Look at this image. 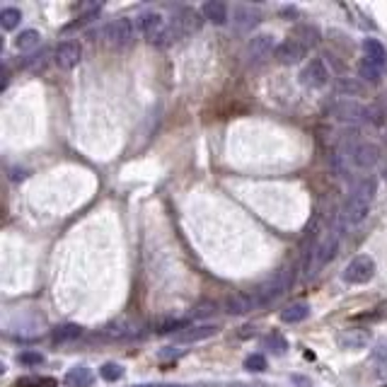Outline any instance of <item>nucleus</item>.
<instances>
[{"label": "nucleus", "instance_id": "nucleus-15", "mask_svg": "<svg viewBox=\"0 0 387 387\" xmlns=\"http://www.w3.org/2000/svg\"><path fill=\"white\" fill-rule=\"evenodd\" d=\"M259 22H262V13L252 5H237L235 13H232V25L237 32H252Z\"/></svg>", "mask_w": 387, "mask_h": 387}, {"label": "nucleus", "instance_id": "nucleus-5", "mask_svg": "<svg viewBox=\"0 0 387 387\" xmlns=\"http://www.w3.org/2000/svg\"><path fill=\"white\" fill-rule=\"evenodd\" d=\"M329 112L336 121H344V124H351V126L370 121V107L356 102V99H336L329 107Z\"/></svg>", "mask_w": 387, "mask_h": 387}, {"label": "nucleus", "instance_id": "nucleus-4", "mask_svg": "<svg viewBox=\"0 0 387 387\" xmlns=\"http://www.w3.org/2000/svg\"><path fill=\"white\" fill-rule=\"evenodd\" d=\"M136 30H138V27H134V20L119 18V20L109 22V25L104 27L102 37H104V42H107L112 49H126V46H131V44H134Z\"/></svg>", "mask_w": 387, "mask_h": 387}, {"label": "nucleus", "instance_id": "nucleus-25", "mask_svg": "<svg viewBox=\"0 0 387 387\" xmlns=\"http://www.w3.org/2000/svg\"><path fill=\"white\" fill-rule=\"evenodd\" d=\"M39 42H42V34H39L37 30H25L15 39V49H18V51H32V49L39 46Z\"/></svg>", "mask_w": 387, "mask_h": 387}, {"label": "nucleus", "instance_id": "nucleus-27", "mask_svg": "<svg viewBox=\"0 0 387 387\" xmlns=\"http://www.w3.org/2000/svg\"><path fill=\"white\" fill-rule=\"evenodd\" d=\"M15 387H56V380L44 378V375H25V378H18Z\"/></svg>", "mask_w": 387, "mask_h": 387}, {"label": "nucleus", "instance_id": "nucleus-37", "mask_svg": "<svg viewBox=\"0 0 387 387\" xmlns=\"http://www.w3.org/2000/svg\"><path fill=\"white\" fill-rule=\"evenodd\" d=\"M136 387H184V385H136Z\"/></svg>", "mask_w": 387, "mask_h": 387}, {"label": "nucleus", "instance_id": "nucleus-12", "mask_svg": "<svg viewBox=\"0 0 387 387\" xmlns=\"http://www.w3.org/2000/svg\"><path fill=\"white\" fill-rule=\"evenodd\" d=\"M329 68L324 65L322 58H312L310 63L303 68L300 73V82L305 87H310V90H319V87H324L329 82Z\"/></svg>", "mask_w": 387, "mask_h": 387}, {"label": "nucleus", "instance_id": "nucleus-22", "mask_svg": "<svg viewBox=\"0 0 387 387\" xmlns=\"http://www.w3.org/2000/svg\"><path fill=\"white\" fill-rule=\"evenodd\" d=\"M134 334H136V324L129 322V319H119V322H112L107 329H104V336H107V339H116V341L131 339Z\"/></svg>", "mask_w": 387, "mask_h": 387}, {"label": "nucleus", "instance_id": "nucleus-30", "mask_svg": "<svg viewBox=\"0 0 387 387\" xmlns=\"http://www.w3.org/2000/svg\"><path fill=\"white\" fill-rule=\"evenodd\" d=\"M99 375H102V380H107V383H116V380L124 378V366H119V363H104V366L99 368Z\"/></svg>", "mask_w": 387, "mask_h": 387}, {"label": "nucleus", "instance_id": "nucleus-6", "mask_svg": "<svg viewBox=\"0 0 387 387\" xmlns=\"http://www.w3.org/2000/svg\"><path fill=\"white\" fill-rule=\"evenodd\" d=\"M344 281L346 284H351V286H363V284H368L370 279L375 276V262L368 257V254H361V257H356V259H351L348 262V267L344 269Z\"/></svg>", "mask_w": 387, "mask_h": 387}, {"label": "nucleus", "instance_id": "nucleus-31", "mask_svg": "<svg viewBox=\"0 0 387 387\" xmlns=\"http://www.w3.org/2000/svg\"><path fill=\"white\" fill-rule=\"evenodd\" d=\"M358 75H361L363 80H368V82H380V80H383V70L375 68V65H370L366 58H363L361 65H358Z\"/></svg>", "mask_w": 387, "mask_h": 387}, {"label": "nucleus", "instance_id": "nucleus-2", "mask_svg": "<svg viewBox=\"0 0 387 387\" xmlns=\"http://www.w3.org/2000/svg\"><path fill=\"white\" fill-rule=\"evenodd\" d=\"M339 240H341V232H339V228H334V230H329L327 235H324L322 240H319L317 245H315L312 250L305 254V264H303L305 276L317 274L324 264L334 259L336 250H339Z\"/></svg>", "mask_w": 387, "mask_h": 387}, {"label": "nucleus", "instance_id": "nucleus-34", "mask_svg": "<svg viewBox=\"0 0 387 387\" xmlns=\"http://www.w3.org/2000/svg\"><path fill=\"white\" fill-rule=\"evenodd\" d=\"M215 312V303H201L196 310H194V317H206V315Z\"/></svg>", "mask_w": 387, "mask_h": 387}, {"label": "nucleus", "instance_id": "nucleus-9", "mask_svg": "<svg viewBox=\"0 0 387 387\" xmlns=\"http://www.w3.org/2000/svg\"><path fill=\"white\" fill-rule=\"evenodd\" d=\"M271 53H276V42L271 34H257L250 39V46H247V58L252 65H262L271 58Z\"/></svg>", "mask_w": 387, "mask_h": 387}, {"label": "nucleus", "instance_id": "nucleus-18", "mask_svg": "<svg viewBox=\"0 0 387 387\" xmlns=\"http://www.w3.org/2000/svg\"><path fill=\"white\" fill-rule=\"evenodd\" d=\"M363 51H366V61H368L370 65H375V68L385 70V65H387V51H385V46L378 42V39H366V42H363Z\"/></svg>", "mask_w": 387, "mask_h": 387}, {"label": "nucleus", "instance_id": "nucleus-1", "mask_svg": "<svg viewBox=\"0 0 387 387\" xmlns=\"http://www.w3.org/2000/svg\"><path fill=\"white\" fill-rule=\"evenodd\" d=\"M375 191H378V179H375V177H363V179L353 186L351 196H348L344 203V223L346 225H358L368 218Z\"/></svg>", "mask_w": 387, "mask_h": 387}, {"label": "nucleus", "instance_id": "nucleus-28", "mask_svg": "<svg viewBox=\"0 0 387 387\" xmlns=\"http://www.w3.org/2000/svg\"><path fill=\"white\" fill-rule=\"evenodd\" d=\"M82 334V327L77 324H61V327L53 329V341H73Z\"/></svg>", "mask_w": 387, "mask_h": 387}, {"label": "nucleus", "instance_id": "nucleus-21", "mask_svg": "<svg viewBox=\"0 0 387 387\" xmlns=\"http://www.w3.org/2000/svg\"><path fill=\"white\" fill-rule=\"evenodd\" d=\"M95 383V375L87 366H75L65 373V385L68 387H90Z\"/></svg>", "mask_w": 387, "mask_h": 387}, {"label": "nucleus", "instance_id": "nucleus-36", "mask_svg": "<svg viewBox=\"0 0 387 387\" xmlns=\"http://www.w3.org/2000/svg\"><path fill=\"white\" fill-rule=\"evenodd\" d=\"M8 82H10V70L8 65H3V85H0V90H8Z\"/></svg>", "mask_w": 387, "mask_h": 387}, {"label": "nucleus", "instance_id": "nucleus-24", "mask_svg": "<svg viewBox=\"0 0 387 387\" xmlns=\"http://www.w3.org/2000/svg\"><path fill=\"white\" fill-rule=\"evenodd\" d=\"M334 90L339 92L344 99H351L363 92V85L356 80V77H336L334 80Z\"/></svg>", "mask_w": 387, "mask_h": 387}, {"label": "nucleus", "instance_id": "nucleus-19", "mask_svg": "<svg viewBox=\"0 0 387 387\" xmlns=\"http://www.w3.org/2000/svg\"><path fill=\"white\" fill-rule=\"evenodd\" d=\"M293 39L300 42L305 49H315L319 42H322V34H319V30L315 25H298L296 32H293Z\"/></svg>", "mask_w": 387, "mask_h": 387}, {"label": "nucleus", "instance_id": "nucleus-29", "mask_svg": "<svg viewBox=\"0 0 387 387\" xmlns=\"http://www.w3.org/2000/svg\"><path fill=\"white\" fill-rule=\"evenodd\" d=\"M373 363L378 366V373H387V339H380L373 348Z\"/></svg>", "mask_w": 387, "mask_h": 387}, {"label": "nucleus", "instance_id": "nucleus-13", "mask_svg": "<svg viewBox=\"0 0 387 387\" xmlns=\"http://www.w3.org/2000/svg\"><path fill=\"white\" fill-rule=\"evenodd\" d=\"M368 341H370V329L366 327H346L336 336V344L346 348V351H361V348L368 346Z\"/></svg>", "mask_w": 387, "mask_h": 387}, {"label": "nucleus", "instance_id": "nucleus-33", "mask_svg": "<svg viewBox=\"0 0 387 387\" xmlns=\"http://www.w3.org/2000/svg\"><path fill=\"white\" fill-rule=\"evenodd\" d=\"M18 361L25 363V366H39V363L44 361V356L42 353H34V351H25V353H20L18 356Z\"/></svg>", "mask_w": 387, "mask_h": 387}, {"label": "nucleus", "instance_id": "nucleus-38", "mask_svg": "<svg viewBox=\"0 0 387 387\" xmlns=\"http://www.w3.org/2000/svg\"><path fill=\"white\" fill-rule=\"evenodd\" d=\"M237 387H247V385H237ZM250 387H252V385H250Z\"/></svg>", "mask_w": 387, "mask_h": 387}, {"label": "nucleus", "instance_id": "nucleus-8", "mask_svg": "<svg viewBox=\"0 0 387 387\" xmlns=\"http://www.w3.org/2000/svg\"><path fill=\"white\" fill-rule=\"evenodd\" d=\"M53 61L61 70H73L77 63L82 61V46L80 42H73V39H65L56 46L53 51Z\"/></svg>", "mask_w": 387, "mask_h": 387}, {"label": "nucleus", "instance_id": "nucleus-7", "mask_svg": "<svg viewBox=\"0 0 387 387\" xmlns=\"http://www.w3.org/2000/svg\"><path fill=\"white\" fill-rule=\"evenodd\" d=\"M203 20H206L203 18V13H198L196 8H179L175 15V20H172V27L177 30V34L179 37H189V34H194V32L201 30Z\"/></svg>", "mask_w": 387, "mask_h": 387}, {"label": "nucleus", "instance_id": "nucleus-17", "mask_svg": "<svg viewBox=\"0 0 387 387\" xmlns=\"http://www.w3.org/2000/svg\"><path fill=\"white\" fill-rule=\"evenodd\" d=\"M252 310H257L252 293H232L228 300H225V312L230 315H247Z\"/></svg>", "mask_w": 387, "mask_h": 387}, {"label": "nucleus", "instance_id": "nucleus-26", "mask_svg": "<svg viewBox=\"0 0 387 387\" xmlns=\"http://www.w3.org/2000/svg\"><path fill=\"white\" fill-rule=\"evenodd\" d=\"M22 22V13L18 8H3L0 10V27H3V30H15V27H18Z\"/></svg>", "mask_w": 387, "mask_h": 387}, {"label": "nucleus", "instance_id": "nucleus-23", "mask_svg": "<svg viewBox=\"0 0 387 387\" xmlns=\"http://www.w3.org/2000/svg\"><path fill=\"white\" fill-rule=\"evenodd\" d=\"M310 315V305L307 303H293L286 310H281V319H284L286 324H298L303 322V319H307Z\"/></svg>", "mask_w": 387, "mask_h": 387}, {"label": "nucleus", "instance_id": "nucleus-11", "mask_svg": "<svg viewBox=\"0 0 387 387\" xmlns=\"http://www.w3.org/2000/svg\"><path fill=\"white\" fill-rule=\"evenodd\" d=\"M348 158H351V163H353V167H356V170H370V167H375V165H378L380 148L375 146V143L361 141V143H356V146L351 148Z\"/></svg>", "mask_w": 387, "mask_h": 387}, {"label": "nucleus", "instance_id": "nucleus-20", "mask_svg": "<svg viewBox=\"0 0 387 387\" xmlns=\"http://www.w3.org/2000/svg\"><path fill=\"white\" fill-rule=\"evenodd\" d=\"M201 13L208 22H213V25H218V27H223L225 22H228V5L220 3V0H208V3L203 5Z\"/></svg>", "mask_w": 387, "mask_h": 387}, {"label": "nucleus", "instance_id": "nucleus-14", "mask_svg": "<svg viewBox=\"0 0 387 387\" xmlns=\"http://www.w3.org/2000/svg\"><path fill=\"white\" fill-rule=\"evenodd\" d=\"M307 49L303 46L300 42H296V39H286V42H281L279 46H276V53L274 58L279 61L281 65H298L303 58H305Z\"/></svg>", "mask_w": 387, "mask_h": 387}, {"label": "nucleus", "instance_id": "nucleus-32", "mask_svg": "<svg viewBox=\"0 0 387 387\" xmlns=\"http://www.w3.org/2000/svg\"><path fill=\"white\" fill-rule=\"evenodd\" d=\"M245 368L254 370V373H262V370H267V358H264L262 353H252V356L245 361Z\"/></svg>", "mask_w": 387, "mask_h": 387}, {"label": "nucleus", "instance_id": "nucleus-35", "mask_svg": "<svg viewBox=\"0 0 387 387\" xmlns=\"http://www.w3.org/2000/svg\"><path fill=\"white\" fill-rule=\"evenodd\" d=\"M269 341H274V346H276V353H284V351H286V341L281 339L279 334H271V336H269Z\"/></svg>", "mask_w": 387, "mask_h": 387}, {"label": "nucleus", "instance_id": "nucleus-16", "mask_svg": "<svg viewBox=\"0 0 387 387\" xmlns=\"http://www.w3.org/2000/svg\"><path fill=\"white\" fill-rule=\"evenodd\" d=\"M218 334V324H196V327H186L182 329L179 334L175 336L179 344H194V341H203V339H211V336Z\"/></svg>", "mask_w": 387, "mask_h": 387}, {"label": "nucleus", "instance_id": "nucleus-10", "mask_svg": "<svg viewBox=\"0 0 387 387\" xmlns=\"http://www.w3.org/2000/svg\"><path fill=\"white\" fill-rule=\"evenodd\" d=\"M136 27H138V32H141V34L148 39V42L155 44L160 37L165 34V32H167V20L153 10V13H143L141 18H138Z\"/></svg>", "mask_w": 387, "mask_h": 387}, {"label": "nucleus", "instance_id": "nucleus-3", "mask_svg": "<svg viewBox=\"0 0 387 387\" xmlns=\"http://www.w3.org/2000/svg\"><path fill=\"white\" fill-rule=\"evenodd\" d=\"M293 267H284V269H279L274 276H271L269 281H264L259 288H254L252 291V296H254V303H257V307H264V305H269V303H274V300H279L281 296H284L286 291L293 286Z\"/></svg>", "mask_w": 387, "mask_h": 387}]
</instances>
